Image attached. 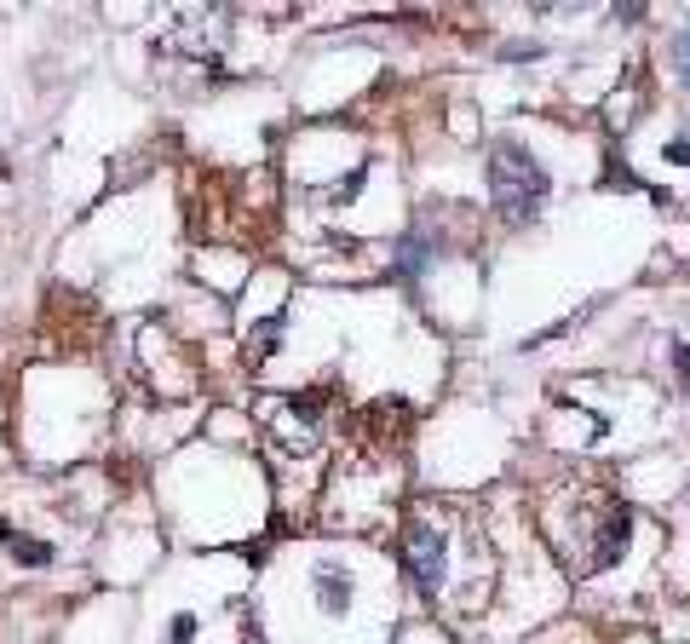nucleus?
Masks as SVG:
<instances>
[{
  "label": "nucleus",
  "instance_id": "1",
  "mask_svg": "<svg viewBox=\"0 0 690 644\" xmlns=\"http://www.w3.org/2000/svg\"><path fill=\"white\" fill-rule=\"evenodd\" d=\"M627 535H633V506L627 501H610V495H581L575 501V535L564 558H570V570L593 575V570H610L627 547Z\"/></svg>",
  "mask_w": 690,
  "mask_h": 644
},
{
  "label": "nucleus",
  "instance_id": "2",
  "mask_svg": "<svg viewBox=\"0 0 690 644\" xmlns=\"http://www.w3.org/2000/svg\"><path fill=\"white\" fill-rule=\"evenodd\" d=\"M489 196H495V213L506 225H529L547 202V167L529 156L524 144L501 138L489 150Z\"/></svg>",
  "mask_w": 690,
  "mask_h": 644
},
{
  "label": "nucleus",
  "instance_id": "3",
  "mask_svg": "<svg viewBox=\"0 0 690 644\" xmlns=\"http://www.w3.org/2000/svg\"><path fill=\"white\" fill-rule=\"evenodd\" d=\"M403 570L414 575V587L426 598H437L443 575H449V541H443V529L426 524V518H414V524L403 529Z\"/></svg>",
  "mask_w": 690,
  "mask_h": 644
},
{
  "label": "nucleus",
  "instance_id": "4",
  "mask_svg": "<svg viewBox=\"0 0 690 644\" xmlns=\"http://www.w3.org/2000/svg\"><path fill=\"white\" fill-rule=\"evenodd\" d=\"M317 604L328 610V616H345V604H351V581H345L334 564H322L317 570Z\"/></svg>",
  "mask_w": 690,
  "mask_h": 644
},
{
  "label": "nucleus",
  "instance_id": "5",
  "mask_svg": "<svg viewBox=\"0 0 690 644\" xmlns=\"http://www.w3.org/2000/svg\"><path fill=\"white\" fill-rule=\"evenodd\" d=\"M12 558H18V564H52V547H41V541H12Z\"/></svg>",
  "mask_w": 690,
  "mask_h": 644
},
{
  "label": "nucleus",
  "instance_id": "6",
  "mask_svg": "<svg viewBox=\"0 0 690 644\" xmlns=\"http://www.w3.org/2000/svg\"><path fill=\"white\" fill-rule=\"evenodd\" d=\"M673 368H679V386H690V345H673Z\"/></svg>",
  "mask_w": 690,
  "mask_h": 644
},
{
  "label": "nucleus",
  "instance_id": "7",
  "mask_svg": "<svg viewBox=\"0 0 690 644\" xmlns=\"http://www.w3.org/2000/svg\"><path fill=\"white\" fill-rule=\"evenodd\" d=\"M673 58H679V75H685V81H690V29H685V35H679V46H673Z\"/></svg>",
  "mask_w": 690,
  "mask_h": 644
},
{
  "label": "nucleus",
  "instance_id": "8",
  "mask_svg": "<svg viewBox=\"0 0 690 644\" xmlns=\"http://www.w3.org/2000/svg\"><path fill=\"white\" fill-rule=\"evenodd\" d=\"M667 161H679V167H690V138H673V144H667Z\"/></svg>",
  "mask_w": 690,
  "mask_h": 644
},
{
  "label": "nucleus",
  "instance_id": "9",
  "mask_svg": "<svg viewBox=\"0 0 690 644\" xmlns=\"http://www.w3.org/2000/svg\"><path fill=\"white\" fill-rule=\"evenodd\" d=\"M0 541H12V529H6V524H0Z\"/></svg>",
  "mask_w": 690,
  "mask_h": 644
}]
</instances>
